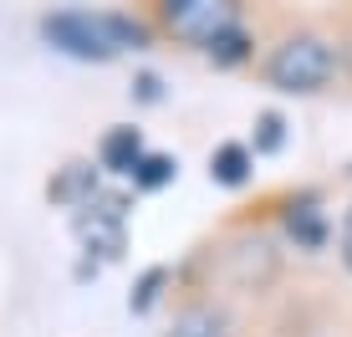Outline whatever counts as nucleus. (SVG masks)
I'll use <instances>...</instances> for the list:
<instances>
[{
  "mask_svg": "<svg viewBox=\"0 0 352 337\" xmlns=\"http://www.w3.org/2000/svg\"><path fill=\"white\" fill-rule=\"evenodd\" d=\"M337 72H342V46L327 31H286L265 52L261 82L281 98H317L337 82Z\"/></svg>",
  "mask_w": 352,
  "mask_h": 337,
  "instance_id": "obj_1",
  "label": "nucleus"
},
{
  "mask_svg": "<svg viewBox=\"0 0 352 337\" xmlns=\"http://www.w3.org/2000/svg\"><path fill=\"white\" fill-rule=\"evenodd\" d=\"M41 36L72 62H113L118 56L107 10H52V16H41Z\"/></svg>",
  "mask_w": 352,
  "mask_h": 337,
  "instance_id": "obj_2",
  "label": "nucleus"
},
{
  "mask_svg": "<svg viewBox=\"0 0 352 337\" xmlns=\"http://www.w3.org/2000/svg\"><path fill=\"white\" fill-rule=\"evenodd\" d=\"M235 21H245L235 0H164L159 6V26L174 36V41L194 46V52H204V46L225 26H235Z\"/></svg>",
  "mask_w": 352,
  "mask_h": 337,
  "instance_id": "obj_3",
  "label": "nucleus"
},
{
  "mask_svg": "<svg viewBox=\"0 0 352 337\" xmlns=\"http://www.w3.org/2000/svg\"><path fill=\"white\" fill-rule=\"evenodd\" d=\"M143 159H148V149H143V133L133 123L107 128L102 143H97V168H107V174H118V179H133V168Z\"/></svg>",
  "mask_w": 352,
  "mask_h": 337,
  "instance_id": "obj_4",
  "label": "nucleus"
},
{
  "mask_svg": "<svg viewBox=\"0 0 352 337\" xmlns=\"http://www.w3.org/2000/svg\"><path fill=\"white\" fill-rule=\"evenodd\" d=\"M164 337H230V312L220 302H204V296H194L174 312V322H168Z\"/></svg>",
  "mask_w": 352,
  "mask_h": 337,
  "instance_id": "obj_5",
  "label": "nucleus"
},
{
  "mask_svg": "<svg viewBox=\"0 0 352 337\" xmlns=\"http://www.w3.org/2000/svg\"><path fill=\"white\" fill-rule=\"evenodd\" d=\"M281 220H286V235L296 240L301 250H317L322 240H327V215H322V199H317V195H296V199H286Z\"/></svg>",
  "mask_w": 352,
  "mask_h": 337,
  "instance_id": "obj_6",
  "label": "nucleus"
},
{
  "mask_svg": "<svg viewBox=\"0 0 352 337\" xmlns=\"http://www.w3.org/2000/svg\"><path fill=\"white\" fill-rule=\"evenodd\" d=\"M250 174H256V149H250V143H235V138L214 143V153H210V179H214L220 189L250 184Z\"/></svg>",
  "mask_w": 352,
  "mask_h": 337,
  "instance_id": "obj_7",
  "label": "nucleus"
},
{
  "mask_svg": "<svg viewBox=\"0 0 352 337\" xmlns=\"http://www.w3.org/2000/svg\"><path fill=\"white\" fill-rule=\"evenodd\" d=\"M102 195V179H97V164H67L62 179L52 184L56 204H72V210H87V204Z\"/></svg>",
  "mask_w": 352,
  "mask_h": 337,
  "instance_id": "obj_8",
  "label": "nucleus"
},
{
  "mask_svg": "<svg viewBox=\"0 0 352 337\" xmlns=\"http://www.w3.org/2000/svg\"><path fill=\"white\" fill-rule=\"evenodd\" d=\"M204 56H210L220 72H235V67H245L250 56H256V36H250L245 21H235V26H225L210 46H204Z\"/></svg>",
  "mask_w": 352,
  "mask_h": 337,
  "instance_id": "obj_9",
  "label": "nucleus"
},
{
  "mask_svg": "<svg viewBox=\"0 0 352 337\" xmlns=\"http://www.w3.org/2000/svg\"><path fill=\"white\" fill-rule=\"evenodd\" d=\"M107 31H113V46L118 52H148L159 26L143 16H128V10H107Z\"/></svg>",
  "mask_w": 352,
  "mask_h": 337,
  "instance_id": "obj_10",
  "label": "nucleus"
},
{
  "mask_svg": "<svg viewBox=\"0 0 352 337\" xmlns=\"http://www.w3.org/2000/svg\"><path fill=\"white\" fill-rule=\"evenodd\" d=\"M174 179H179V159H174V153H148V159L133 168V189H143V195L168 189Z\"/></svg>",
  "mask_w": 352,
  "mask_h": 337,
  "instance_id": "obj_11",
  "label": "nucleus"
},
{
  "mask_svg": "<svg viewBox=\"0 0 352 337\" xmlns=\"http://www.w3.org/2000/svg\"><path fill=\"white\" fill-rule=\"evenodd\" d=\"M168 281H174V271H168V266H148V271L138 276V292L128 296V312H138V317H143V312H148V307L164 296Z\"/></svg>",
  "mask_w": 352,
  "mask_h": 337,
  "instance_id": "obj_12",
  "label": "nucleus"
},
{
  "mask_svg": "<svg viewBox=\"0 0 352 337\" xmlns=\"http://www.w3.org/2000/svg\"><path fill=\"white\" fill-rule=\"evenodd\" d=\"M250 149H256V159L261 153H281L286 149V118L281 113H261L256 118V143H250Z\"/></svg>",
  "mask_w": 352,
  "mask_h": 337,
  "instance_id": "obj_13",
  "label": "nucleus"
},
{
  "mask_svg": "<svg viewBox=\"0 0 352 337\" xmlns=\"http://www.w3.org/2000/svg\"><path fill=\"white\" fill-rule=\"evenodd\" d=\"M133 98H138V102H164V82L153 77V72H138V82H133Z\"/></svg>",
  "mask_w": 352,
  "mask_h": 337,
  "instance_id": "obj_14",
  "label": "nucleus"
},
{
  "mask_svg": "<svg viewBox=\"0 0 352 337\" xmlns=\"http://www.w3.org/2000/svg\"><path fill=\"white\" fill-rule=\"evenodd\" d=\"M337 256H342V266L352 271V204L342 210V225H337Z\"/></svg>",
  "mask_w": 352,
  "mask_h": 337,
  "instance_id": "obj_15",
  "label": "nucleus"
}]
</instances>
